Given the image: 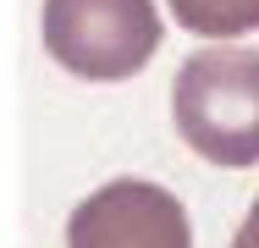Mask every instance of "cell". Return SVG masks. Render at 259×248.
Returning <instances> with one entry per match:
<instances>
[{"mask_svg":"<svg viewBox=\"0 0 259 248\" xmlns=\"http://www.w3.org/2000/svg\"><path fill=\"white\" fill-rule=\"evenodd\" d=\"M165 6L199 39H237L259 28V0H165Z\"/></svg>","mask_w":259,"mask_h":248,"instance_id":"4","label":"cell"},{"mask_svg":"<svg viewBox=\"0 0 259 248\" xmlns=\"http://www.w3.org/2000/svg\"><path fill=\"white\" fill-rule=\"evenodd\" d=\"M232 248H259V198L248 204V221L237 226V237H232Z\"/></svg>","mask_w":259,"mask_h":248,"instance_id":"5","label":"cell"},{"mask_svg":"<svg viewBox=\"0 0 259 248\" xmlns=\"http://www.w3.org/2000/svg\"><path fill=\"white\" fill-rule=\"evenodd\" d=\"M171 116L182 144L209 166L259 160V50L209 45L182 61L171 83Z\"/></svg>","mask_w":259,"mask_h":248,"instance_id":"1","label":"cell"},{"mask_svg":"<svg viewBox=\"0 0 259 248\" xmlns=\"http://www.w3.org/2000/svg\"><path fill=\"white\" fill-rule=\"evenodd\" d=\"M66 248H193V226L160 182L116 177L72 210Z\"/></svg>","mask_w":259,"mask_h":248,"instance_id":"3","label":"cell"},{"mask_svg":"<svg viewBox=\"0 0 259 248\" xmlns=\"http://www.w3.org/2000/svg\"><path fill=\"white\" fill-rule=\"evenodd\" d=\"M45 50L55 66L89 83H121L160 50L155 0H45Z\"/></svg>","mask_w":259,"mask_h":248,"instance_id":"2","label":"cell"}]
</instances>
